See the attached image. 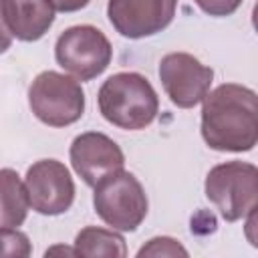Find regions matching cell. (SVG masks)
Listing matches in <instances>:
<instances>
[{
	"label": "cell",
	"instance_id": "6da1fadb",
	"mask_svg": "<svg viewBox=\"0 0 258 258\" xmlns=\"http://www.w3.org/2000/svg\"><path fill=\"white\" fill-rule=\"evenodd\" d=\"M202 107V137L216 151H250L258 141L256 93L224 83L208 93Z\"/></svg>",
	"mask_w": 258,
	"mask_h": 258
},
{
	"label": "cell",
	"instance_id": "7a4b0ae2",
	"mask_svg": "<svg viewBox=\"0 0 258 258\" xmlns=\"http://www.w3.org/2000/svg\"><path fill=\"white\" fill-rule=\"evenodd\" d=\"M101 115L115 127L139 131L151 125L157 115L159 99L151 83L139 73L111 75L97 95Z\"/></svg>",
	"mask_w": 258,
	"mask_h": 258
},
{
	"label": "cell",
	"instance_id": "3957f363",
	"mask_svg": "<svg viewBox=\"0 0 258 258\" xmlns=\"http://www.w3.org/2000/svg\"><path fill=\"white\" fill-rule=\"evenodd\" d=\"M206 198L226 222H238L256 210L258 169L246 161H226L206 175Z\"/></svg>",
	"mask_w": 258,
	"mask_h": 258
},
{
	"label": "cell",
	"instance_id": "277c9868",
	"mask_svg": "<svg viewBox=\"0 0 258 258\" xmlns=\"http://www.w3.org/2000/svg\"><path fill=\"white\" fill-rule=\"evenodd\" d=\"M93 206L97 216L119 232H133L147 216V196L129 171H115L95 185Z\"/></svg>",
	"mask_w": 258,
	"mask_h": 258
},
{
	"label": "cell",
	"instance_id": "5b68a950",
	"mask_svg": "<svg viewBox=\"0 0 258 258\" xmlns=\"http://www.w3.org/2000/svg\"><path fill=\"white\" fill-rule=\"evenodd\" d=\"M28 105L44 125L67 127L83 117L85 93L75 79L44 71L28 87Z\"/></svg>",
	"mask_w": 258,
	"mask_h": 258
},
{
	"label": "cell",
	"instance_id": "8992f818",
	"mask_svg": "<svg viewBox=\"0 0 258 258\" xmlns=\"http://www.w3.org/2000/svg\"><path fill=\"white\" fill-rule=\"evenodd\" d=\"M54 56L56 62L77 81H91L109 67L113 48L99 28L79 24L67 28L56 38Z\"/></svg>",
	"mask_w": 258,
	"mask_h": 258
},
{
	"label": "cell",
	"instance_id": "52a82bcc",
	"mask_svg": "<svg viewBox=\"0 0 258 258\" xmlns=\"http://www.w3.org/2000/svg\"><path fill=\"white\" fill-rule=\"evenodd\" d=\"M159 79L173 105L191 109L208 95L214 71L189 52H169L159 60Z\"/></svg>",
	"mask_w": 258,
	"mask_h": 258
},
{
	"label": "cell",
	"instance_id": "ba28073f",
	"mask_svg": "<svg viewBox=\"0 0 258 258\" xmlns=\"http://www.w3.org/2000/svg\"><path fill=\"white\" fill-rule=\"evenodd\" d=\"M28 204L42 216L64 214L75 200V183L69 169L56 159L32 163L24 177Z\"/></svg>",
	"mask_w": 258,
	"mask_h": 258
},
{
	"label": "cell",
	"instance_id": "9c48e42d",
	"mask_svg": "<svg viewBox=\"0 0 258 258\" xmlns=\"http://www.w3.org/2000/svg\"><path fill=\"white\" fill-rule=\"evenodd\" d=\"M177 0H109L107 16L125 38H143L161 32L175 16Z\"/></svg>",
	"mask_w": 258,
	"mask_h": 258
},
{
	"label": "cell",
	"instance_id": "30bf717a",
	"mask_svg": "<svg viewBox=\"0 0 258 258\" xmlns=\"http://www.w3.org/2000/svg\"><path fill=\"white\" fill-rule=\"evenodd\" d=\"M69 155L75 173L91 187H95L103 177L123 169L125 165L121 147L111 137L97 131L81 133L75 137Z\"/></svg>",
	"mask_w": 258,
	"mask_h": 258
},
{
	"label": "cell",
	"instance_id": "8fae6325",
	"mask_svg": "<svg viewBox=\"0 0 258 258\" xmlns=\"http://www.w3.org/2000/svg\"><path fill=\"white\" fill-rule=\"evenodd\" d=\"M2 14L12 36L24 42L42 38L54 22L50 0H2Z\"/></svg>",
	"mask_w": 258,
	"mask_h": 258
},
{
	"label": "cell",
	"instance_id": "7c38bea8",
	"mask_svg": "<svg viewBox=\"0 0 258 258\" xmlns=\"http://www.w3.org/2000/svg\"><path fill=\"white\" fill-rule=\"evenodd\" d=\"M26 187L14 169H0V228H18L28 214Z\"/></svg>",
	"mask_w": 258,
	"mask_h": 258
},
{
	"label": "cell",
	"instance_id": "4fadbf2b",
	"mask_svg": "<svg viewBox=\"0 0 258 258\" xmlns=\"http://www.w3.org/2000/svg\"><path fill=\"white\" fill-rule=\"evenodd\" d=\"M75 254L77 256H109V258H123L127 256V246L123 236L113 230L87 226L75 238Z\"/></svg>",
	"mask_w": 258,
	"mask_h": 258
},
{
	"label": "cell",
	"instance_id": "5bb4252c",
	"mask_svg": "<svg viewBox=\"0 0 258 258\" xmlns=\"http://www.w3.org/2000/svg\"><path fill=\"white\" fill-rule=\"evenodd\" d=\"M30 252L32 246L26 234H22L18 228H0V258H26L30 256Z\"/></svg>",
	"mask_w": 258,
	"mask_h": 258
},
{
	"label": "cell",
	"instance_id": "9a60e30c",
	"mask_svg": "<svg viewBox=\"0 0 258 258\" xmlns=\"http://www.w3.org/2000/svg\"><path fill=\"white\" fill-rule=\"evenodd\" d=\"M137 256L139 258H143V256H187V250L177 240L161 236V238L149 240L143 248H139Z\"/></svg>",
	"mask_w": 258,
	"mask_h": 258
},
{
	"label": "cell",
	"instance_id": "2e32d148",
	"mask_svg": "<svg viewBox=\"0 0 258 258\" xmlns=\"http://www.w3.org/2000/svg\"><path fill=\"white\" fill-rule=\"evenodd\" d=\"M196 4L210 16H230L238 10L242 0H196Z\"/></svg>",
	"mask_w": 258,
	"mask_h": 258
},
{
	"label": "cell",
	"instance_id": "e0dca14e",
	"mask_svg": "<svg viewBox=\"0 0 258 258\" xmlns=\"http://www.w3.org/2000/svg\"><path fill=\"white\" fill-rule=\"evenodd\" d=\"M50 4L54 6V10H60V12H77L85 8L89 0H50Z\"/></svg>",
	"mask_w": 258,
	"mask_h": 258
},
{
	"label": "cell",
	"instance_id": "ac0fdd59",
	"mask_svg": "<svg viewBox=\"0 0 258 258\" xmlns=\"http://www.w3.org/2000/svg\"><path fill=\"white\" fill-rule=\"evenodd\" d=\"M12 44V32L4 20V14H2V0H0V54L6 52Z\"/></svg>",
	"mask_w": 258,
	"mask_h": 258
}]
</instances>
